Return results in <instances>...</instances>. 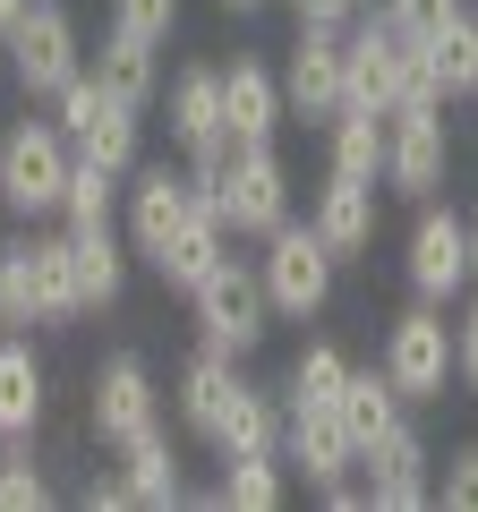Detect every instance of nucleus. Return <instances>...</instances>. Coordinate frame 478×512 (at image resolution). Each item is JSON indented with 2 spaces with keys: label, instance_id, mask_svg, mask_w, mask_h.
Listing matches in <instances>:
<instances>
[{
  "label": "nucleus",
  "instance_id": "nucleus-30",
  "mask_svg": "<svg viewBox=\"0 0 478 512\" xmlns=\"http://www.w3.org/2000/svg\"><path fill=\"white\" fill-rule=\"evenodd\" d=\"M43 299H35V231L0 239V333H35Z\"/></svg>",
  "mask_w": 478,
  "mask_h": 512
},
{
  "label": "nucleus",
  "instance_id": "nucleus-22",
  "mask_svg": "<svg viewBox=\"0 0 478 512\" xmlns=\"http://www.w3.org/2000/svg\"><path fill=\"white\" fill-rule=\"evenodd\" d=\"M52 419V376L35 359V333H0V436H35Z\"/></svg>",
  "mask_w": 478,
  "mask_h": 512
},
{
  "label": "nucleus",
  "instance_id": "nucleus-17",
  "mask_svg": "<svg viewBox=\"0 0 478 512\" xmlns=\"http://www.w3.org/2000/svg\"><path fill=\"white\" fill-rule=\"evenodd\" d=\"M308 231L325 239L333 256H368L376 248V180H350V171H325L316 180V197H308Z\"/></svg>",
  "mask_w": 478,
  "mask_h": 512
},
{
  "label": "nucleus",
  "instance_id": "nucleus-34",
  "mask_svg": "<svg viewBox=\"0 0 478 512\" xmlns=\"http://www.w3.org/2000/svg\"><path fill=\"white\" fill-rule=\"evenodd\" d=\"M461 9H470V0H385V26H402L410 43H436Z\"/></svg>",
  "mask_w": 478,
  "mask_h": 512
},
{
  "label": "nucleus",
  "instance_id": "nucleus-2",
  "mask_svg": "<svg viewBox=\"0 0 478 512\" xmlns=\"http://www.w3.org/2000/svg\"><path fill=\"white\" fill-rule=\"evenodd\" d=\"M69 171H77V146L60 137V120H9L0 128V205L26 222H60V197H69Z\"/></svg>",
  "mask_w": 478,
  "mask_h": 512
},
{
  "label": "nucleus",
  "instance_id": "nucleus-4",
  "mask_svg": "<svg viewBox=\"0 0 478 512\" xmlns=\"http://www.w3.org/2000/svg\"><path fill=\"white\" fill-rule=\"evenodd\" d=\"M52 120H60V137L77 146V163H103L111 180H129V171L146 163V111L111 103L94 77H69V86L52 94Z\"/></svg>",
  "mask_w": 478,
  "mask_h": 512
},
{
  "label": "nucleus",
  "instance_id": "nucleus-35",
  "mask_svg": "<svg viewBox=\"0 0 478 512\" xmlns=\"http://www.w3.org/2000/svg\"><path fill=\"white\" fill-rule=\"evenodd\" d=\"M111 26H129L146 43H171L180 35V0H111Z\"/></svg>",
  "mask_w": 478,
  "mask_h": 512
},
{
  "label": "nucleus",
  "instance_id": "nucleus-23",
  "mask_svg": "<svg viewBox=\"0 0 478 512\" xmlns=\"http://www.w3.org/2000/svg\"><path fill=\"white\" fill-rule=\"evenodd\" d=\"M120 453V478H129V495L146 512H163V504H188V478H180V444L163 436V419L154 427H137L129 444H111Z\"/></svg>",
  "mask_w": 478,
  "mask_h": 512
},
{
  "label": "nucleus",
  "instance_id": "nucleus-37",
  "mask_svg": "<svg viewBox=\"0 0 478 512\" xmlns=\"http://www.w3.org/2000/svg\"><path fill=\"white\" fill-rule=\"evenodd\" d=\"M453 384L478 393V291L461 299V316H453Z\"/></svg>",
  "mask_w": 478,
  "mask_h": 512
},
{
  "label": "nucleus",
  "instance_id": "nucleus-13",
  "mask_svg": "<svg viewBox=\"0 0 478 512\" xmlns=\"http://www.w3.org/2000/svg\"><path fill=\"white\" fill-rule=\"evenodd\" d=\"M282 470H299L316 495L359 470V444H350V427H342L333 402H282Z\"/></svg>",
  "mask_w": 478,
  "mask_h": 512
},
{
  "label": "nucleus",
  "instance_id": "nucleus-19",
  "mask_svg": "<svg viewBox=\"0 0 478 512\" xmlns=\"http://www.w3.org/2000/svg\"><path fill=\"white\" fill-rule=\"evenodd\" d=\"M222 256H231V222H222V214H214V197L197 188L188 222L163 239V248H154V274H163V291H180V299H188V291H197V282L222 265Z\"/></svg>",
  "mask_w": 478,
  "mask_h": 512
},
{
  "label": "nucleus",
  "instance_id": "nucleus-26",
  "mask_svg": "<svg viewBox=\"0 0 478 512\" xmlns=\"http://www.w3.org/2000/svg\"><path fill=\"white\" fill-rule=\"evenodd\" d=\"M325 171H350V180L385 188V111H333L325 120Z\"/></svg>",
  "mask_w": 478,
  "mask_h": 512
},
{
  "label": "nucleus",
  "instance_id": "nucleus-7",
  "mask_svg": "<svg viewBox=\"0 0 478 512\" xmlns=\"http://www.w3.org/2000/svg\"><path fill=\"white\" fill-rule=\"evenodd\" d=\"M376 367L402 384V402H419V410L444 402V384H453V316L436 299H410L385 325V342H376Z\"/></svg>",
  "mask_w": 478,
  "mask_h": 512
},
{
  "label": "nucleus",
  "instance_id": "nucleus-31",
  "mask_svg": "<svg viewBox=\"0 0 478 512\" xmlns=\"http://www.w3.org/2000/svg\"><path fill=\"white\" fill-rule=\"evenodd\" d=\"M43 504H60V487L35 461V436H0V512H43Z\"/></svg>",
  "mask_w": 478,
  "mask_h": 512
},
{
  "label": "nucleus",
  "instance_id": "nucleus-36",
  "mask_svg": "<svg viewBox=\"0 0 478 512\" xmlns=\"http://www.w3.org/2000/svg\"><path fill=\"white\" fill-rule=\"evenodd\" d=\"M436 504H453V512H478V444H461V453L436 470Z\"/></svg>",
  "mask_w": 478,
  "mask_h": 512
},
{
  "label": "nucleus",
  "instance_id": "nucleus-11",
  "mask_svg": "<svg viewBox=\"0 0 478 512\" xmlns=\"http://www.w3.org/2000/svg\"><path fill=\"white\" fill-rule=\"evenodd\" d=\"M154 419H163V384H154L146 350H111L86 376V436L94 444H129L137 427H154Z\"/></svg>",
  "mask_w": 478,
  "mask_h": 512
},
{
  "label": "nucleus",
  "instance_id": "nucleus-9",
  "mask_svg": "<svg viewBox=\"0 0 478 512\" xmlns=\"http://www.w3.org/2000/svg\"><path fill=\"white\" fill-rule=\"evenodd\" d=\"M453 171V128H444V103H393L385 111V188L410 205H427Z\"/></svg>",
  "mask_w": 478,
  "mask_h": 512
},
{
  "label": "nucleus",
  "instance_id": "nucleus-5",
  "mask_svg": "<svg viewBox=\"0 0 478 512\" xmlns=\"http://www.w3.org/2000/svg\"><path fill=\"white\" fill-rule=\"evenodd\" d=\"M188 316H197V342L205 350L248 359V350L274 333V299H265V282H257V256H222L214 274L188 291Z\"/></svg>",
  "mask_w": 478,
  "mask_h": 512
},
{
  "label": "nucleus",
  "instance_id": "nucleus-25",
  "mask_svg": "<svg viewBox=\"0 0 478 512\" xmlns=\"http://www.w3.org/2000/svg\"><path fill=\"white\" fill-rule=\"evenodd\" d=\"M205 453L231 461V453H282V393L274 384H239V402L222 410V427L205 436Z\"/></svg>",
  "mask_w": 478,
  "mask_h": 512
},
{
  "label": "nucleus",
  "instance_id": "nucleus-6",
  "mask_svg": "<svg viewBox=\"0 0 478 512\" xmlns=\"http://www.w3.org/2000/svg\"><path fill=\"white\" fill-rule=\"evenodd\" d=\"M257 248H265L257 256V282H265V299H274V316L308 325V316L333 308V274H342V256H333L308 222H282V231H265Z\"/></svg>",
  "mask_w": 478,
  "mask_h": 512
},
{
  "label": "nucleus",
  "instance_id": "nucleus-41",
  "mask_svg": "<svg viewBox=\"0 0 478 512\" xmlns=\"http://www.w3.org/2000/svg\"><path fill=\"white\" fill-rule=\"evenodd\" d=\"M470 291H478V214H470Z\"/></svg>",
  "mask_w": 478,
  "mask_h": 512
},
{
  "label": "nucleus",
  "instance_id": "nucleus-16",
  "mask_svg": "<svg viewBox=\"0 0 478 512\" xmlns=\"http://www.w3.org/2000/svg\"><path fill=\"white\" fill-rule=\"evenodd\" d=\"M86 77L129 111H154L163 103V43L129 35V26H103V43H86Z\"/></svg>",
  "mask_w": 478,
  "mask_h": 512
},
{
  "label": "nucleus",
  "instance_id": "nucleus-21",
  "mask_svg": "<svg viewBox=\"0 0 478 512\" xmlns=\"http://www.w3.org/2000/svg\"><path fill=\"white\" fill-rule=\"evenodd\" d=\"M69 231V222H60ZM129 231L120 222H94V231H69V274H77V299H86V316L94 308H120V291H129Z\"/></svg>",
  "mask_w": 478,
  "mask_h": 512
},
{
  "label": "nucleus",
  "instance_id": "nucleus-27",
  "mask_svg": "<svg viewBox=\"0 0 478 512\" xmlns=\"http://www.w3.org/2000/svg\"><path fill=\"white\" fill-rule=\"evenodd\" d=\"M35 299H43V333L86 325V299H77V274H69V231H35Z\"/></svg>",
  "mask_w": 478,
  "mask_h": 512
},
{
  "label": "nucleus",
  "instance_id": "nucleus-44",
  "mask_svg": "<svg viewBox=\"0 0 478 512\" xmlns=\"http://www.w3.org/2000/svg\"><path fill=\"white\" fill-rule=\"evenodd\" d=\"M0 214H9V205H0ZM0 239H9V231H0Z\"/></svg>",
  "mask_w": 478,
  "mask_h": 512
},
{
  "label": "nucleus",
  "instance_id": "nucleus-8",
  "mask_svg": "<svg viewBox=\"0 0 478 512\" xmlns=\"http://www.w3.org/2000/svg\"><path fill=\"white\" fill-rule=\"evenodd\" d=\"M214 214L231 222V239H265L291 222V163L274 154V137L231 146V171L214 180Z\"/></svg>",
  "mask_w": 478,
  "mask_h": 512
},
{
  "label": "nucleus",
  "instance_id": "nucleus-39",
  "mask_svg": "<svg viewBox=\"0 0 478 512\" xmlns=\"http://www.w3.org/2000/svg\"><path fill=\"white\" fill-rule=\"evenodd\" d=\"M77 504H86V512H120V504H137L129 478H120V461H111L103 478H86V487H77Z\"/></svg>",
  "mask_w": 478,
  "mask_h": 512
},
{
  "label": "nucleus",
  "instance_id": "nucleus-40",
  "mask_svg": "<svg viewBox=\"0 0 478 512\" xmlns=\"http://www.w3.org/2000/svg\"><path fill=\"white\" fill-rule=\"evenodd\" d=\"M18 9H26V0H0V35H9V26H18Z\"/></svg>",
  "mask_w": 478,
  "mask_h": 512
},
{
  "label": "nucleus",
  "instance_id": "nucleus-1",
  "mask_svg": "<svg viewBox=\"0 0 478 512\" xmlns=\"http://www.w3.org/2000/svg\"><path fill=\"white\" fill-rule=\"evenodd\" d=\"M427 94H436L427 43H410L402 26H385V18H359L342 35V103L350 111H393V103H427Z\"/></svg>",
  "mask_w": 478,
  "mask_h": 512
},
{
  "label": "nucleus",
  "instance_id": "nucleus-15",
  "mask_svg": "<svg viewBox=\"0 0 478 512\" xmlns=\"http://www.w3.org/2000/svg\"><path fill=\"white\" fill-rule=\"evenodd\" d=\"M342 35H325V26H299L291 35V52H282V103H291V120L325 128L342 111Z\"/></svg>",
  "mask_w": 478,
  "mask_h": 512
},
{
  "label": "nucleus",
  "instance_id": "nucleus-20",
  "mask_svg": "<svg viewBox=\"0 0 478 512\" xmlns=\"http://www.w3.org/2000/svg\"><path fill=\"white\" fill-rule=\"evenodd\" d=\"M222 120H231L239 146H257V137H274V128L291 120V103H282V69H274V60H248V52H239L231 69H222Z\"/></svg>",
  "mask_w": 478,
  "mask_h": 512
},
{
  "label": "nucleus",
  "instance_id": "nucleus-28",
  "mask_svg": "<svg viewBox=\"0 0 478 512\" xmlns=\"http://www.w3.org/2000/svg\"><path fill=\"white\" fill-rule=\"evenodd\" d=\"M282 495H291V478H282V453H231L214 478V504L222 512H274Z\"/></svg>",
  "mask_w": 478,
  "mask_h": 512
},
{
  "label": "nucleus",
  "instance_id": "nucleus-10",
  "mask_svg": "<svg viewBox=\"0 0 478 512\" xmlns=\"http://www.w3.org/2000/svg\"><path fill=\"white\" fill-rule=\"evenodd\" d=\"M402 282H410V299L453 308V299L470 291V214H453V205L427 197L419 222H410V239H402Z\"/></svg>",
  "mask_w": 478,
  "mask_h": 512
},
{
  "label": "nucleus",
  "instance_id": "nucleus-42",
  "mask_svg": "<svg viewBox=\"0 0 478 512\" xmlns=\"http://www.w3.org/2000/svg\"><path fill=\"white\" fill-rule=\"evenodd\" d=\"M214 9H231V18H248V9H265V0H214Z\"/></svg>",
  "mask_w": 478,
  "mask_h": 512
},
{
  "label": "nucleus",
  "instance_id": "nucleus-24",
  "mask_svg": "<svg viewBox=\"0 0 478 512\" xmlns=\"http://www.w3.org/2000/svg\"><path fill=\"white\" fill-rule=\"evenodd\" d=\"M333 410H342V427H350V444L368 453L385 427H402L410 419V402H402V384L385 376V367H350L342 376V393H333Z\"/></svg>",
  "mask_w": 478,
  "mask_h": 512
},
{
  "label": "nucleus",
  "instance_id": "nucleus-18",
  "mask_svg": "<svg viewBox=\"0 0 478 512\" xmlns=\"http://www.w3.org/2000/svg\"><path fill=\"white\" fill-rule=\"evenodd\" d=\"M239 384H248V376H239V359H231V350H188V359H180V376H171V410H180V427H188V436H214V427H222V410H231L239 402Z\"/></svg>",
  "mask_w": 478,
  "mask_h": 512
},
{
  "label": "nucleus",
  "instance_id": "nucleus-12",
  "mask_svg": "<svg viewBox=\"0 0 478 512\" xmlns=\"http://www.w3.org/2000/svg\"><path fill=\"white\" fill-rule=\"evenodd\" d=\"M359 487H368L376 512H427V504H436V453H427L419 419L385 427V436L359 453Z\"/></svg>",
  "mask_w": 478,
  "mask_h": 512
},
{
  "label": "nucleus",
  "instance_id": "nucleus-32",
  "mask_svg": "<svg viewBox=\"0 0 478 512\" xmlns=\"http://www.w3.org/2000/svg\"><path fill=\"white\" fill-rule=\"evenodd\" d=\"M60 222H69V231L120 222V180H111L103 163H77V171H69V197H60Z\"/></svg>",
  "mask_w": 478,
  "mask_h": 512
},
{
  "label": "nucleus",
  "instance_id": "nucleus-43",
  "mask_svg": "<svg viewBox=\"0 0 478 512\" xmlns=\"http://www.w3.org/2000/svg\"><path fill=\"white\" fill-rule=\"evenodd\" d=\"M0 77H9V52H0Z\"/></svg>",
  "mask_w": 478,
  "mask_h": 512
},
{
  "label": "nucleus",
  "instance_id": "nucleus-38",
  "mask_svg": "<svg viewBox=\"0 0 478 512\" xmlns=\"http://www.w3.org/2000/svg\"><path fill=\"white\" fill-rule=\"evenodd\" d=\"M299 26H325V35H342V26H359V0H291Z\"/></svg>",
  "mask_w": 478,
  "mask_h": 512
},
{
  "label": "nucleus",
  "instance_id": "nucleus-45",
  "mask_svg": "<svg viewBox=\"0 0 478 512\" xmlns=\"http://www.w3.org/2000/svg\"><path fill=\"white\" fill-rule=\"evenodd\" d=\"M470 9H478V0H470Z\"/></svg>",
  "mask_w": 478,
  "mask_h": 512
},
{
  "label": "nucleus",
  "instance_id": "nucleus-3",
  "mask_svg": "<svg viewBox=\"0 0 478 512\" xmlns=\"http://www.w3.org/2000/svg\"><path fill=\"white\" fill-rule=\"evenodd\" d=\"M0 52H9V77H18L26 103H52L69 77H86V35H77L69 0H26L18 26L0 35Z\"/></svg>",
  "mask_w": 478,
  "mask_h": 512
},
{
  "label": "nucleus",
  "instance_id": "nucleus-29",
  "mask_svg": "<svg viewBox=\"0 0 478 512\" xmlns=\"http://www.w3.org/2000/svg\"><path fill=\"white\" fill-rule=\"evenodd\" d=\"M427 69H436V94H444V103H461V94L478 103V9H461V18L427 43Z\"/></svg>",
  "mask_w": 478,
  "mask_h": 512
},
{
  "label": "nucleus",
  "instance_id": "nucleus-33",
  "mask_svg": "<svg viewBox=\"0 0 478 512\" xmlns=\"http://www.w3.org/2000/svg\"><path fill=\"white\" fill-rule=\"evenodd\" d=\"M342 376H350V359L333 342H308L291 359V376H282V402H333V393H342Z\"/></svg>",
  "mask_w": 478,
  "mask_h": 512
},
{
  "label": "nucleus",
  "instance_id": "nucleus-14",
  "mask_svg": "<svg viewBox=\"0 0 478 512\" xmlns=\"http://www.w3.org/2000/svg\"><path fill=\"white\" fill-rule=\"evenodd\" d=\"M188 205H197V180H188V163H137L129 180H120V231H129V248L154 265V248H163L171 231L188 222Z\"/></svg>",
  "mask_w": 478,
  "mask_h": 512
}]
</instances>
